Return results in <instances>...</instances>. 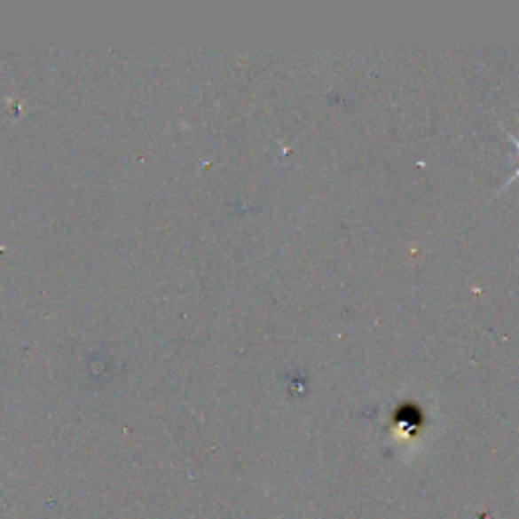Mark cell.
Returning <instances> with one entry per match:
<instances>
[{"label":"cell","mask_w":519,"mask_h":519,"mask_svg":"<svg viewBox=\"0 0 519 519\" xmlns=\"http://www.w3.org/2000/svg\"><path fill=\"white\" fill-rule=\"evenodd\" d=\"M507 134H509V138L515 142V148H517V153H519V138L515 137V134H511V132H507ZM515 179H519V165H517V170H515V173H514V175H511V179H509V183H511V181H515ZM509 183H507V185H509ZM507 185H506V187H507Z\"/></svg>","instance_id":"6da1fadb"}]
</instances>
